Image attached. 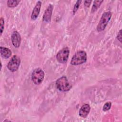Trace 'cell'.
<instances>
[{
	"instance_id": "cell-1",
	"label": "cell",
	"mask_w": 122,
	"mask_h": 122,
	"mask_svg": "<svg viewBox=\"0 0 122 122\" xmlns=\"http://www.w3.org/2000/svg\"><path fill=\"white\" fill-rule=\"evenodd\" d=\"M87 61V54L83 51L77 52L72 57L71 64L73 65H78L85 63Z\"/></svg>"
},
{
	"instance_id": "cell-2",
	"label": "cell",
	"mask_w": 122,
	"mask_h": 122,
	"mask_svg": "<svg viewBox=\"0 0 122 122\" xmlns=\"http://www.w3.org/2000/svg\"><path fill=\"white\" fill-rule=\"evenodd\" d=\"M55 83L56 88L61 92L68 91L71 88V85L69 82L67 77L64 76L58 79Z\"/></svg>"
},
{
	"instance_id": "cell-3",
	"label": "cell",
	"mask_w": 122,
	"mask_h": 122,
	"mask_svg": "<svg viewBox=\"0 0 122 122\" xmlns=\"http://www.w3.org/2000/svg\"><path fill=\"white\" fill-rule=\"evenodd\" d=\"M112 13L109 11L105 12L102 14L97 26V30L98 31L100 32L105 29L108 22L110 21Z\"/></svg>"
},
{
	"instance_id": "cell-4",
	"label": "cell",
	"mask_w": 122,
	"mask_h": 122,
	"mask_svg": "<svg viewBox=\"0 0 122 122\" xmlns=\"http://www.w3.org/2000/svg\"><path fill=\"white\" fill-rule=\"evenodd\" d=\"M45 74L43 71L40 68L35 69L31 74V80L35 84H40L43 81Z\"/></svg>"
},
{
	"instance_id": "cell-5",
	"label": "cell",
	"mask_w": 122,
	"mask_h": 122,
	"mask_svg": "<svg viewBox=\"0 0 122 122\" xmlns=\"http://www.w3.org/2000/svg\"><path fill=\"white\" fill-rule=\"evenodd\" d=\"M69 53L70 50L68 47H65L59 51L56 55L57 61L61 63L66 62L69 56Z\"/></svg>"
},
{
	"instance_id": "cell-6",
	"label": "cell",
	"mask_w": 122,
	"mask_h": 122,
	"mask_svg": "<svg viewBox=\"0 0 122 122\" xmlns=\"http://www.w3.org/2000/svg\"><path fill=\"white\" fill-rule=\"evenodd\" d=\"M20 63V59L17 55H13L7 64L8 69L12 72L18 70Z\"/></svg>"
},
{
	"instance_id": "cell-7",
	"label": "cell",
	"mask_w": 122,
	"mask_h": 122,
	"mask_svg": "<svg viewBox=\"0 0 122 122\" xmlns=\"http://www.w3.org/2000/svg\"><path fill=\"white\" fill-rule=\"evenodd\" d=\"M53 10V5L52 4H49L47 9L45 10L43 14L42 20L46 22H50L51 21V15Z\"/></svg>"
},
{
	"instance_id": "cell-8",
	"label": "cell",
	"mask_w": 122,
	"mask_h": 122,
	"mask_svg": "<svg viewBox=\"0 0 122 122\" xmlns=\"http://www.w3.org/2000/svg\"><path fill=\"white\" fill-rule=\"evenodd\" d=\"M11 39L13 45L16 48L19 47L21 42V37L17 31L15 30L12 32L11 36Z\"/></svg>"
},
{
	"instance_id": "cell-9",
	"label": "cell",
	"mask_w": 122,
	"mask_h": 122,
	"mask_svg": "<svg viewBox=\"0 0 122 122\" xmlns=\"http://www.w3.org/2000/svg\"><path fill=\"white\" fill-rule=\"evenodd\" d=\"M41 1H37L36 5L35 6L32 10V12L31 15V19L32 20H36L37 18H38L41 10Z\"/></svg>"
},
{
	"instance_id": "cell-10",
	"label": "cell",
	"mask_w": 122,
	"mask_h": 122,
	"mask_svg": "<svg viewBox=\"0 0 122 122\" xmlns=\"http://www.w3.org/2000/svg\"><path fill=\"white\" fill-rule=\"evenodd\" d=\"M90 110V106L88 104H85L80 108L79 112V114L81 117L86 118L89 113Z\"/></svg>"
},
{
	"instance_id": "cell-11",
	"label": "cell",
	"mask_w": 122,
	"mask_h": 122,
	"mask_svg": "<svg viewBox=\"0 0 122 122\" xmlns=\"http://www.w3.org/2000/svg\"><path fill=\"white\" fill-rule=\"evenodd\" d=\"M0 52L1 56L5 59L9 58L12 53L11 51L9 49L2 46L0 47Z\"/></svg>"
},
{
	"instance_id": "cell-12",
	"label": "cell",
	"mask_w": 122,
	"mask_h": 122,
	"mask_svg": "<svg viewBox=\"0 0 122 122\" xmlns=\"http://www.w3.org/2000/svg\"><path fill=\"white\" fill-rule=\"evenodd\" d=\"M103 2V0H95L93 2L92 8L91 10V11L92 13H94L95 12L98 8L100 7L102 3Z\"/></svg>"
},
{
	"instance_id": "cell-13",
	"label": "cell",
	"mask_w": 122,
	"mask_h": 122,
	"mask_svg": "<svg viewBox=\"0 0 122 122\" xmlns=\"http://www.w3.org/2000/svg\"><path fill=\"white\" fill-rule=\"evenodd\" d=\"M20 0H9L7 1V5L10 8H14L16 7L20 2Z\"/></svg>"
},
{
	"instance_id": "cell-14",
	"label": "cell",
	"mask_w": 122,
	"mask_h": 122,
	"mask_svg": "<svg viewBox=\"0 0 122 122\" xmlns=\"http://www.w3.org/2000/svg\"><path fill=\"white\" fill-rule=\"evenodd\" d=\"M111 106H112V102H108L104 104L103 108H102V110L104 112L107 111L110 109Z\"/></svg>"
},
{
	"instance_id": "cell-15",
	"label": "cell",
	"mask_w": 122,
	"mask_h": 122,
	"mask_svg": "<svg viewBox=\"0 0 122 122\" xmlns=\"http://www.w3.org/2000/svg\"><path fill=\"white\" fill-rule=\"evenodd\" d=\"M81 0H77L76 2V3L75 4L74 7H73V14H74L77 11V10L79 9V7L81 4Z\"/></svg>"
},
{
	"instance_id": "cell-16",
	"label": "cell",
	"mask_w": 122,
	"mask_h": 122,
	"mask_svg": "<svg viewBox=\"0 0 122 122\" xmlns=\"http://www.w3.org/2000/svg\"><path fill=\"white\" fill-rule=\"evenodd\" d=\"M4 20L2 17L0 18V35L2 34V32L4 30Z\"/></svg>"
},
{
	"instance_id": "cell-17",
	"label": "cell",
	"mask_w": 122,
	"mask_h": 122,
	"mask_svg": "<svg viewBox=\"0 0 122 122\" xmlns=\"http://www.w3.org/2000/svg\"><path fill=\"white\" fill-rule=\"evenodd\" d=\"M117 39L120 42H122V30H120L118 32L117 36Z\"/></svg>"
},
{
	"instance_id": "cell-18",
	"label": "cell",
	"mask_w": 122,
	"mask_h": 122,
	"mask_svg": "<svg viewBox=\"0 0 122 122\" xmlns=\"http://www.w3.org/2000/svg\"><path fill=\"white\" fill-rule=\"evenodd\" d=\"M92 3V0H85L84 2V5L87 7H89Z\"/></svg>"
}]
</instances>
